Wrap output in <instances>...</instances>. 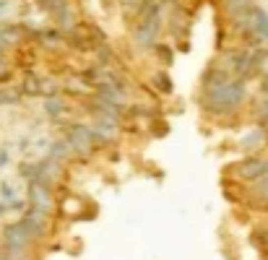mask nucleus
<instances>
[{
    "label": "nucleus",
    "instance_id": "nucleus-9",
    "mask_svg": "<svg viewBox=\"0 0 268 260\" xmlns=\"http://www.w3.org/2000/svg\"><path fill=\"white\" fill-rule=\"evenodd\" d=\"M258 198H260V201H265L268 203V175L265 177H260V182H258Z\"/></svg>",
    "mask_w": 268,
    "mask_h": 260
},
{
    "label": "nucleus",
    "instance_id": "nucleus-4",
    "mask_svg": "<svg viewBox=\"0 0 268 260\" xmlns=\"http://www.w3.org/2000/svg\"><path fill=\"white\" fill-rule=\"evenodd\" d=\"M94 130L92 128H86V125H73L70 133H68V146L76 151V154H88V151L94 148Z\"/></svg>",
    "mask_w": 268,
    "mask_h": 260
},
{
    "label": "nucleus",
    "instance_id": "nucleus-5",
    "mask_svg": "<svg viewBox=\"0 0 268 260\" xmlns=\"http://www.w3.org/2000/svg\"><path fill=\"white\" fill-rule=\"evenodd\" d=\"M237 177H242V180H260L268 175V159H260V156H250L245 161L237 164Z\"/></svg>",
    "mask_w": 268,
    "mask_h": 260
},
{
    "label": "nucleus",
    "instance_id": "nucleus-1",
    "mask_svg": "<svg viewBox=\"0 0 268 260\" xmlns=\"http://www.w3.org/2000/svg\"><path fill=\"white\" fill-rule=\"evenodd\" d=\"M245 102V83L242 81H219L208 86V102L206 107L214 112H229L237 110Z\"/></svg>",
    "mask_w": 268,
    "mask_h": 260
},
{
    "label": "nucleus",
    "instance_id": "nucleus-11",
    "mask_svg": "<svg viewBox=\"0 0 268 260\" xmlns=\"http://www.w3.org/2000/svg\"><path fill=\"white\" fill-rule=\"evenodd\" d=\"M11 161V154H8V151L3 148V151H0V166H3V164H8Z\"/></svg>",
    "mask_w": 268,
    "mask_h": 260
},
{
    "label": "nucleus",
    "instance_id": "nucleus-8",
    "mask_svg": "<svg viewBox=\"0 0 268 260\" xmlns=\"http://www.w3.org/2000/svg\"><path fill=\"white\" fill-rule=\"evenodd\" d=\"M255 68L268 78V52H260V55L255 57Z\"/></svg>",
    "mask_w": 268,
    "mask_h": 260
},
{
    "label": "nucleus",
    "instance_id": "nucleus-3",
    "mask_svg": "<svg viewBox=\"0 0 268 260\" xmlns=\"http://www.w3.org/2000/svg\"><path fill=\"white\" fill-rule=\"evenodd\" d=\"M52 185L42 180H29V206L42 211V213H52V193H50Z\"/></svg>",
    "mask_w": 268,
    "mask_h": 260
},
{
    "label": "nucleus",
    "instance_id": "nucleus-2",
    "mask_svg": "<svg viewBox=\"0 0 268 260\" xmlns=\"http://www.w3.org/2000/svg\"><path fill=\"white\" fill-rule=\"evenodd\" d=\"M34 234L29 232V226L24 224V219L13 221L3 229V250H6V257L8 260H19L26 255L29 244H32Z\"/></svg>",
    "mask_w": 268,
    "mask_h": 260
},
{
    "label": "nucleus",
    "instance_id": "nucleus-7",
    "mask_svg": "<svg viewBox=\"0 0 268 260\" xmlns=\"http://www.w3.org/2000/svg\"><path fill=\"white\" fill-rule=\"evenodd\" d=\"M0 198H3V201H8V203H13L16 201V190H13V185H0Z\"/></svg>",
    "mask_w": 268,
    "mask_h": 260
},
{
    "label": "nucleus",
    "instance_id": "nucleus-10",
    "mask_svg": "<svg viewBox=\"0 0 268 260\" xmlns=\"http://www.w3.org/2000/svg\"><path fill=\"white\" fill-rule=\"evenodd\" d=\"M260 117H263V120H268V91H265V102L260 104Z\"/></svg>",
    "mask_w": 268,
    "mask_h": 260
},
{
    "label": "nucleus",
    "instance_id": "nucleus-6",
    "mask_svg": "<svg viewBox=\"0 0 268 260\" xmlns=\"http://www.w3.org/2000/svg\"><path fill=\"white\" fill-rule=\"evenodd\" d=\"M252 29H255V34L260 39H268V16H265L260 8L252 11Z\"/></svg>",
    "mask_w": 268,
    "mask_h": 260
}]
</instances>
